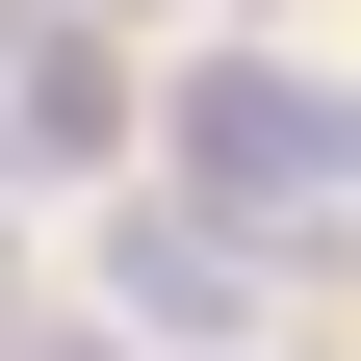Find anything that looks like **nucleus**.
Masks as SVG:
<instances>
[{"mask_svg": "<svg viewBox=\"0 0 361 361\" xmlns=\"http://www.w3.org/2000/svg\"><path fill=\"white\" fill-rule=\"evenodd\" d=\"M258 258H284V233H258V207H207V180H180V207H104V310H129V336H180V361L258 310Z\"/></svg>", "mask_w": 361, "mask_h": 361, "instance_id": "nucleus-2", "label": "nucleus"}, {"mask_svg": "<svg viewBox=\"0 0 361 361\" xmlns=\"http://www.w3.org/2000/svg\"><path fill=\"white\" fill-rule=\"evenodd\" d=\"M180 180L258 207V233H336V207H361V104L284 78V52H207V78H180Z\"/></svg>", "mask_w": 361, "mask_h": 361, "instance_id": "nucleus-1", "label": "nucleus"}]
</instances>
